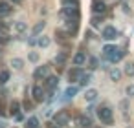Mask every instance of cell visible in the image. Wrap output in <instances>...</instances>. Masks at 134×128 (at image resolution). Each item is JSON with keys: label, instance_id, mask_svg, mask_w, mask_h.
<instances>
[{"label": "cell", "instance_id": "1", "mask_svg": "<svg viewBox=\"0 0 134 128\" xmlns=\"http://www.w3.org/2000/svg\"><path fill=\"white\" fill-rule=\"evenodd\" d=\"M97 117H99L101 123L107 124V126H112V124H114V115H112V110H110L108 106H101V108L97 110Z\"/></svg>", "mask_w": 134, "mask_h": 128}, {"label": "cell", "instance_id": "2", "mask_svg": "<svg viewBox=\"0 0 134 128\" xmlns=\"http://www.w3.org/2000/svg\"><path fill=\"white\" fill-rule=\"evenodd\" d=\"M31 95H33V101H35V102H42V101H44V90H42V86L35 84V86L31 88Z\"/></svg>", "mask_w": 134, "mask_h": 128}, {"label": "cell", "instance_id": "3", "mask_svg": "<svg viewBox=\"0 0 134 128\" xmlns=\"http://www.w3.org/2000/svg\"><path fill=\"white\" fill-rule=\"evenodd\" d=\"M105 11H107V4L103 2V0H94V2H92V13L103 15Z\"/></svg>", "mask_w": 134, "mask_h": 128}, {"label": "cell", "instance_id": "4", "mask_svg": "<svg viewBox=\"0 0 134 128\" xmlns=\"http://www.w3.org/2000/svg\"><path fill=\"white\" fill-rule=\"evenodd\" d=\"M103 39H105V40H114V39H118L116 28H114V26H107V28L103 29Z\"/></svg>", "mask_w": 134, "mask_h": 128}, {"label": "cell", "instance_id": "5", "mask_svg": "<svg viewBox=\"0 0 134 128\" xmlns=\"http://www.w3.org/2000/svg\"><path fill=\"white\" fill-rule=\"evenodd\" d=\"M48 73H50V66H39L33 71V77L35 79H44V77H48Z\"/></svg>", "mask_w": 134, "mask_h": 128}, {"label": "cell", "instance_id": "6", "mask_svg": "<svg viewBox=\"0 0 134 128\" xmlns=\"http://www.w3.org/2000/svg\"><path fill=\"white\" fill-rule=\"evenodd\" d=\"M11 11H13L11 4L6 2V0H2V2H0V17H6V15H9Z\"/></svg>", "mask_w": 134, "mask_h": 128}, {"label": "cell", "instance_id": "7", "mask_svg": "<svg viewBox=\"0 0 134 128\" xmlns=\"http://www.w3.org/2000/svg\"><path fill=\"white\" fill-rule=\"evenodd\" d=\"M81 73H83V71H81V68H79V66H75L74 70H70V71H68V79H70V82H75V81H79Z\"/></svg>", "mask_w": 134, "mask_h": 128}, {"label": "cell", "instance_id": "8", "mask_svg": "<svg viewBox=\"0 0 134 128\" xmlns=\"http://www.w3.org/2000/svg\"><path fill=\"white\" fill-rule=\"evenodd\" d=\"M86 62V55L83 53V51H77L75 55H74V66H83Z\"/></svg>", "mask_w": 134, "mask_h": 128}, {"label": "cell", "instance_id": "9", "mask_svg": "<svg viewBox=\"0 0 134 128\" xmlns=\"http://www.w3.org/2000/svg\"><path fill=\"white\" fill-rule=\"evenodd\" d=\"M57 84H59V79H57L55 75H48V77H46V88H48V90H55Z\"/></svg>", "mask_w": 134, "mask_h": 128}, {"label": "cell", "instance_id": "10", "mask_svg": "<svg viewBox=\"0 0 134 128\" xmlns=\"http://www.w3.org/2000/svg\"><path fill=\"white\" fill-rule=\"evenodd\" d=\"M66 29H68L70 35H75L77 33V19H70L66 22Z\"/></svg>", "mask_w": 134, "mask_h": 128}, {"label": "cell", "instance_id": "11", "mask_svg": "<svg viewBox=\"0 0 134 128\" xmlns=\"http://www.w3.org/2000/svg\"><path fill=\"white\" fill-rule=\"evenodd\" d=\"M123 55H125V51H123L121 48H116V50H114V53H112V55H110L107 60H110V62H118V60H119Z\"/></svg>", "mask_w": 134, "mask_h": 128}, {"label": "cell", "instance_id": "12", "mask_svg": "<svg viewBox=\"0 0 134 128\" xmlns=\"http://www.w3.org/2000/svg\"><path fill=\"white\" fill-rule=\"evenodd\" d=\"M66 123H68V113H66V112H59V113L55 115V124L63 126V124H66Z\"/></svg>", "mask_w": 134, "mask_h": 128}, {"label": "cell", "instance_id": "13", "mask_svg": "<svg viewBox=\"0 0 134 128\" xmlns=\"http://www.w3.org/2000/svg\"><path fill=\"white\" fill-rule=\"evenodd\" d=\"M114 50H116V46H114V44H107V46H103V57H105V59H108V57L114 53Z\"/></svg>", "mask_w": 134, "mask_h": 128}, {"label": "cell", "instance_id": "14", "mask_svg": "<svg viewBox=\"0 0 134 128\" xmlns=\"http://www.w3.org/2000/svg\"><path fill=\"white\" fill-rule=\"evenodd\" d=\"M85 99H86L88 102H94V101L97 99V92H96V90H86V93H85Z\"/></svg>", "mask_w": 134, "mask_h": 128}, {"label": "cell", "instance_id": "15", "mask_svg": "<svg viewBox=\"0 0 134 128\" xmlns=\"http://www.w3.org/2000/svg\"><path fill=\"white\" fill-rule=\"evenodd\" d=\"M79 123H81L83 128H90V126H92V119H90L88 115H81V117H79Z\"/></svg>", "mask_w": 134, "mask_h": 128}, {"label": "cell", "instance_id": "16", "mask_svg": "<svg viewBox=\"0 0 134 128\" xmlns=\"http://www.w3.org/2000/svg\"><path fill=\"white\" fill-rule=\"evenodd\" d=\"M26 29H28V24H26V22H22V20L15 22V31H17V33H24Z\"/></svg>", "mask_w": 134, "mask_h": 128}, {"label": "cell", "instance_id": "17", "mask_svg": "<svg viewBox=\"0 0 134 128\" xmlns=\"http://www.w3.org/2000/svg\"><path fill=\"white\" fill-rule=\"evenodd\" d=\"M90 81H92V75L90 73H81V77H79V84L81 86H86Z\"/></svg>", "mask_w": 134, "mask_h": 128}, {"label": "cell", "instance_id": "18", "mask_svg": "<svg viewBox=\"0 0 134 128\" xmlns=\"http://www.w3.org/2000/svg\"><path fill=\"white\" fill-rule=\"evenodd\" d=\"M19 108H20V104H19V101H13V102L9 104V113H11V115H17V113L20 112Z\"/></svg>", "mask_w": 134, "mask_h": 128}, {"label": "cell", "instance_id": "19", "mask_svg": "<svg viewBox=\"0 0 134 128\" xmlns=\"http://www.w3.org/2000/svg\"><path fill=\"white\" fill-rule=\"evenodd\" d=\"M26 128H39V119L37 117H30L26 121Z\"/></svg>", "mask_w": 134, "mask_h": 128}, {"label": "cell", "instance_id": "20", "mask_svg": "<svg viewBox=\"0 0 134 128\" xmlns=\"http://www.w3.org/2000/svg\"><path fill=\"white\" fill-rule=\"evenodd\" d=\"M44 28H46V22H44V20H42V22H37V24H35V28H33V35H39Z\"/></svg>", "mask_w": 134, "mask_h": 128}, {"label": "cell", "instance_id": "21", "mask_svg": "<svg viewBox=\"0 0 134 128\" xmlns=\"http://www.w3.org/2000/svg\"><path fill=\"white\" fill-rule=\"evenodd\" d=\"M37 44H39L41 48H48V46H50V37H44V35H42V37L37 40Z\"/></svg>", "mask_w": 134, "mask_h": 128}, {"label": "cell", "instance_id": "22", "mask_svg": "<svg viewBox=\"0 0 134 128\" xmlns=\"http://www.w3.org/2000/svg\"><path fill=\"white\" fill-rule=\"evenodd\" d=\"M110 79H112L114 82H116V81H119V79H121V71H119V70H116V68H114V70H110Z\"/></svg>", "mask_w": 134, "mask_h": 128}, {"label": "cell", "instance_id": "23", "mask_svg": "<svg viewBox=\"0 0 134 128\" xmlns=\"http://www.w3.org/2000/svg\"><path fill=\"white\" fill-rule=\"evenodd\" d=\"M9 81V71L4 70V71H0V84H6Z\"/></svg>", "mask_w": 134, "mask_h": 128}, {"label": "cell", "instance_id": "24", "mask_svg": "<svg viewBox=\"0 0 134 128\" xmlns=\"http://www.w3.org/2000/svg\"><path fill=\"white\" fill-rule=\"evenodd\" d=\"M125 73H127L129 77H134V62H127V66H125Z\"/></svg>", "mask_w": 134, "mask_h": 128}, {"label": "cell", "instance_id": "25", "mask_svg": "<svg viewBox=\"0 0 134 128\" xmlns=\"http://www.w3.org/2000/svg\"><path fill=\"white\" fill-rule=\"evenodd\" d=\"M64 60H66V53H64V51H63V53H59V55L55 57V62H57L59 66H63V64H64Z\"/></svg>", "mask_w": 134, "mask_h": 128}, {"label": "cell", "instance_id": "26", "mask_svg": "<svg viewBox=\"0 0 134 128\" xmlns=\"http://www.w3.org/2000/svg\"><path fill=\"white\" fill-rule=\"evenodd\" d=\"M11 66L17 68V70H20V68L24 66V60H22V59H13V60H11Z\"/></svg>", "mask_w": 134, "mask_h": 128}, {"label": "cell", "instance_id": "27", "mask_svg": "<svg viewBox=\"0 0 134 128\" xmlns=\"http://www.w3.org/2000/svg\"><path fill=\"white\" fill-rule=\"evenodd\" d=\"M75 93H77V88H75V86H70V88H68L66 92H64V95H66L68 99H72V97H74Z\"/></svg>", "mask_w": 134, "mask_h": 128}, {"label": "cell", "instance_id": "28", "mask_svg": "<svg viewBox=\"0 0 134 128\" xmlns=\"http://www.w3.org/2000/svg\"><path fill=\"white\" fill-rule=\"evenodd\" d=\"M8 31H9V24H8L6 20H0V33H4V35H6Z\"/></svg>", "mask_w": 134, "mask_h": 128}, {"label": "cell", "instance_id": "29", "mask_svg": "<svg viewBox=\"0 0 134 128\" xmlns=\"http://www.w3.org/2000/svg\"><path fill=\"white\" fill-rule=\"evenodd\" d=\"M88 64H90V70H96V68L99 66V62H97L96 57H90V59H88Z\"/></svg>", "mask_w": 134, "mask_h": 128}, {"label": "cell", "instance_id": "30", "mask_svg": "<svg viewBox=\"0 0 134 128\" xmlns=\"http://www.w3.org/2000/svg\"><path fill=\"white\" fill-rule=\"evenodd\" d=\"M30 60H31V62H37V60H39V55H37V53H30Z\"/></svg>", "mask_w": 134, "mask_h": 128}, {"label": "cell", "instance_id": "31", "mask_svg": "<svg viewBox=\"0 0 134 128\" xmlns=\"http://www.w3.org/2000/svg\"><path fill=\"white\" fill-rule=\"evenodd\" d=\"M127 95L129 97H134V86H129L127 88Z\"/></svg>", "mask_w": 134, "mask_h": 128}, {"label": "cell", "instance_id": "32", "mask_svg": "<svg viewBox=\"0 0 134 128\" xmlns=\"http://www.w3.org/2000/svg\"><path fill=\"white\" fill-rule=\"evenodd\" d=\"M0 113H4V104H2V101H0Z\"/></svg>", "mask_w": 134, "mask_h": 128}, {"label": "cell", "instance_id": "33", "mask_svg": "<svg viewBox=\"0 0 134 128\" xmlns=\"http://www.w3.org/2000/svg\"><path fill=\"white\" fill-rule=\"evenodd\" d=\"M0 128H6V123L4 121H0Z\"/></svg>", "mask_w": 134, "mask_h": 128}, {"label": "cell", "instance_id": "34", "mask_svg": "<svg viewBox=\"0 0 134 128\" xmlns=\"http://www.w3.org/2000/svg\"><path fill=\"white\" fill-rule=\"evenodd\" d=\"M48 128H59V124H50Z\"/></svg>", "mask_w": 134, "mask_h": 128}, {"label": "cell", "instance_id": "35", "mask_svg": "<svg viewBox=\"0 0 134 128\" xmlns=\"http://www.w3.org/2000/svg\"><path fill=\"white\" fill-rule=\"evenodd\" d=\"M11 2H13V4H20V2H22V0H11Z\"/></svg>", "mask_w": 134, "mask_h": 128}]
</instances>
